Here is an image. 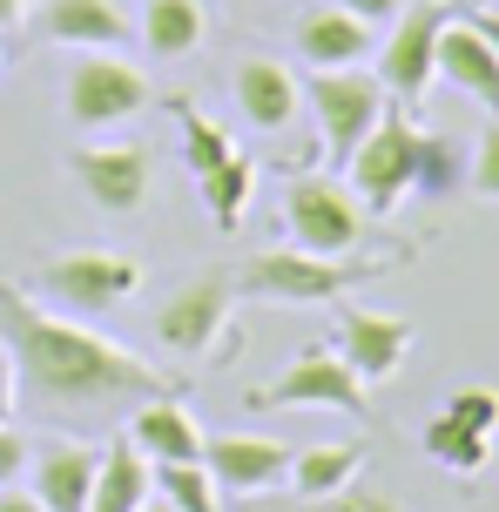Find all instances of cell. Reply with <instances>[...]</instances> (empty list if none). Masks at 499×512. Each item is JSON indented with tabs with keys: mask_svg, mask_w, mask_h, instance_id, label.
<instances>
[{
	"mask_svg": "<svg viewBox=\"0 0 499 512\" xmlns=\"http://www.w3.org/2000/svg\"><path fill=\"white\" fill-rule=\"evenodd\" d=\"M392 270V256H317V250H257L250 263L237 270V290H250V297H277V304H331V297H344V290H358V283L385 277Z\"/></svg>",
	"mask_w": 499,
	"mask_h": 512,
	"instance_id": "2",
	"label": "cell"
},
{
	"mask_svg": "<svg viewBox=\"0 0 499 512\" xmlns=\"http://www.w3.org/2000/svg\"><path fill=\"white\" fill-rule=\"evenodd\" d=\"M297 54H304L311 68H358L371 54V27L331 0V7H317V14L297 21Z\"/></svg>",
	"mask_w": 499,
	"mask_h": 512,
	"instance_id": "19",
	"label": "cell"
},
{
	"mask_svg": "<svg viewBox=\"0 0 499 512\" xmlns=\"http://www.w3.org/2000/svg\"><path fill=\"white\" fill-rule=\"evenodd\" d=\"M41 27H48V41L81 48V54H122L129 48V21H122L115 0H48Z\"/></svg>",
	"mask_w": 499,
	"mask_h": 512,
	"instance_id": "18",
	"label": "cell"
},
{
	"mask_svg": "<svg viewBox=\"0 0 499 512\" xmlns=\"http://www.w3.org/2000/svg\"><path fill=\"white\" fill-rule=\"evenodd\" d=\"M466 21H473L479 34H486V41H493V54H499V7H479V14H466Z\"/></svg>",
	"mask_w": 499,
	"mask_h": 512,
	"instance_id": "35",
	"label": "cell"
},
{
	"mask_svg": "<svg viewBox=\"0 0 499 512\" xmlns=\"http://www.w3.org/2000/svg\"><path fill=\"white\" fill-rule=\"evenodd\" d=\"M149 486H156V499H169L176 512H223V492H216V479H210L203 459L149 465Z\"/></svg>",
	"mask_w": 499,
	"mask_h": 512,
	"instance_id": "25",
	"label": "cell"
},
{
	"mask_svg": "<svg viewBox=\"0 0 499 512\" xmlns=\"http://www.w3.org/2000/svg\"><path fill=\"white\" fill-rule=\"evenodd\" d=\"M304 102H311V115H317V135H324L331 162L344 169L351 149H358L371 128H378V115H385V81L365 75V68H311Z\"/></svg>",
	"mask_w": 499,
	"mask_h": 512,
	"instance_id": "6",
	"label": "cell"
},
{
	"mask_svg": "<svg viewBox=\"0 0 499 512\" xmlns=\"http://www.w3.org/2000/svg\"><path fill=\"white\" fill-rule=\"evenodd\" d=\"M203 0H149L142 7V48L162 54V61H183V54L203 48Z\"/></svg>",
	"mask_w": 499,
	"mask_h": 512,
	"instance_id": "20",
	"label": "cell"
},
{
	"mask_svg": "<svg viewBox=\"0 0 499 512\" xmlns=\"http://www.w3.org/2000/svg\"><path fill=\"white\" fill-rule=\"evenodd\" d=\"M203 438H210V432L189 418L183 398H169V391H156V398H135V411H129V445H135L149 465L203 459Z\"/></svg>",
	"mask_w": 499,
	"mask_h": 512,
	"instance_id": "13",
	"label": "cell"
},
{
	"mask_svg": "<svg viewBox=\"0 0 499 512\" xmlns=\"http://www.w3.org/2000/svg\"><path fill=\"white\" fill-rule=\"evenodd\" d=\"M446 411H452V418H466V425H473V432H486V438L499 432V391H486V384H466V391H452Z\"/></svg>",
	"mask_w": 499,
	"mask_h": 512,
	"instance_id": "27",
	"label": "cell"
},
{
	"mask_svg": "<svg viewBox=\"0 0 499 512\" xmlns=\"http://www.w3.org/2000/svg\"><path fill=\"white\" fill-rule=\"evenodd\" d=\"M68 169H75L81 196L102 216H135V209L149 203V155L135 149V142H81L68 155Z\"/></svg>",
	"mask_w": 499,
	"mask_h": 512,
	"instance_id": "11",
	"label": "cell"
},
{
	"mask_svg": "<svg viewBox=\"0 0 499 512\" xmlns=\"http://www.w3.org/2000/svg\"><path fill=\"white\" fill-rule=\"evenodd\" d=\"M0 512H48L27 486H0Z\"/></svg>",
	"mask_w": 499,
	"mask_h": 512,
	"instance_id": "34",
	"label": "cell"
},
{
	"mask_svg": "<svg viewBox=\"0 0 499 512\" xmlns=\"http://www.w3.org/2000/svg\"><path fill=\"white\" fill-rule=\"evenodd\" d=\"M0 337H7V358L14 378L27 391H41L48 405H135V398H156L169 391L149 358H135L122 344L95 337L88 324H68L61 310H48L27 283H0Z\"/></svg>",
	"mask_w": 499,
	"mask_h": 512,
	"instance_id": "1",
	"label": "cell"
},
{
	"mask_svg": "<svg viewBox=\"0 0 499 512\" xmlns=\"http://www.w3.org/2000/svg\"><path fill=\"white\" fill-rule=\"evenodd\" d=\"M237 108H243V122H250V128L277 135V128L297 122V108H304V81L290 75L284 61L250 54V61L237 68Z\"/></svg>",
	"mask_w": 499,
	"mask_h": 512,
	"instance_id": "16",
	"label": "cell"
},
{
	"mask_svg": "<svg viewBox=\"0 0 499 512\" xmlns=\"http://www.w3.org/2000/svg\"><path fill=\"white\" fill-rule=\"evenodd\" d=\"M284 223H290V243L297 250H317V256H351L365 243V203L338 176H297L290 182Z\"/></svg>",
	"mask_w": 499,
	"mask_h": 512,
	"instance_id": "7",
	"label": "cell"
},
{
	"mask_svg": "<svg viewBox=\"0 0 499 512\" xmlns=\"http://www.w3.org/2000/svg\"><path fill=\"white\" fill-rule=\"evenodd\" d=\"M425 135L419 122H412V108L398 102L378 115V128H371L365 142L351 149V162H344V176H351V196L365 203V216H392L412 189H419V169H425Z\"/></svg>",
	"mask_w": 499,
	"mask_h": 512,
	"instance_id": "3",
	"label": "cell"
},
{
	"mask_svg": "<svg viewBox=\"0 0 499 512\" xmlns=\"http://www.w3.org/2000/svg\"><path fill=\"white\" fill-rule=\"evenodd\" d=\"M452 182V142H425V169H419V189H446Z\"/></svg>",
	"mask_w": 499,
	"mask_h": 512,
	"instance_id": "31",
	"label": "cell"
},
{
	"mask_svg": "<svg viewBox=\"0 0 499 512\" xmlns=\"http://www.w3.org/2000/svg\"><path fill=\"white\" fill-rule=\"evenodd\" d=\"M358 465H365V445H304V452H290V492L297 499H324V492H338L358 479Z\"/></svg>",
	"mask_w": 499,
	"mask_h": 512,
	"instance_id": "22",
	"label": "cell"
},
{
	"mask_svg": "<svg viewBox=\"0 0 499 512\" xmlns=\"http://www.w3.org/2000/svg\"><path fill=\"white\" fill-rule=\"evenodd\" d=\"M142 290V263L122 250H68L41 263V297L48 310H68V317H102V310L129 304Z\"/></svg>",
	"mask_w": 499,
	"mask_h": 512,
	"instance_id": "4",
	"label": "cell"
},
{
	"mask_svg": "<svg viewBox=\"0 0 499 512\" xmlns=\"http://www.w3.org/2000/svg\"><path fill=\"white\" fill-rule=\"evenodd\" d=\"M149 108V75L129 68L122 54H81L68 68V122L102 135V128H122Z\"/></svg>",
	"mask_w": 499,
	"mask_h": 512,
	"instance_id": "8",
	"label": "cell"
},
{
	"mask_svg": "<svg viewBox=\"0 0 499 512\" xmlns=\"http://www.w3.org/2000/svg\"><path fill=\"white\" fill-rule=\"evenodd\" d=\"M135 512H176V506H169V499H156V486H149V499H142Z\"/></svg>",
	"mask_w": 499,
	"mask_h": 512,
	"instance_id": "37",
	"label": "cell"
},
{
	"mask_svg": "<svg viewBox=\"0 0 499 512\" xmlns=\"http://www.w3.org/2000/svg\"><path fill=\"white\" fill-rule=\"evenodd\" d=\"M432 75L452 81L459 95H473V102H486L499 115V54H493V41H486L473 21H446V27H439Z\"/></svg>",
	"mask_w": 499,
	"mask_h": 512,
	"instance_id": "14",
	"label": "cell"
},
{
	"mask_svg": "<svg viewBox=\"0 0 499 512\" xmlns=\"http://www.w3.org/2000/svg\"><path fill=\"white\" fill-rule=\"evenodd\" d=\"M95 465H102V452H88V445H41L27 459V492L48 512H88Z\"/></svg>",
	"mask_w": 499,
	"mask_h": 512,
	"instance_id": "17",
	"label": "cell"
},
{
	"mask_svg": "<svg viewBox=\"0 0 499 512\" xmlns=\"http://www.w3.org/2000/svg\"><path fill=\"white\" fill-rule=\"evenodd\" d=\"M176 108V128H183V162H189V176H210V169H223L230 155H237V142L223 135V122H210L196 102H169Z\"/></svg>",
	"mask_w": 499,
	"mask_h": 512,
	"instance_id": "26",
	"label": "cell"
},
{
	"mask_svg": "<svg viewBox=\"0 0 499 512\" xmlns=\"http://www.w3.org/2000/svg\"><path fill=\"white\" fill-rule=\"evenodd\" d=\"M344 14H358L365 27H392V14L405 7V0H338Z\"/></svg>",
	"mask_w": 499,
	"mask_h": 512,
	"instance_id": "32",
	"label": "cell"
},
{
	"mask_svg": "<svg viewBox=\"0 0 499 512\" xmlns=\"http://www.w3.org/2000/svg\"><path fill=\"white\" fill-rule=\"evenodd\" d=\"M473 196L499 203V115L479 128V142H473Z\"/></svg>",
	"mask_w": 499,
	"mask_h": 512,
	"instance_id": "28",
	"label": "cell"
},
{
	"mask_svg": "<svg viewBox=\"0 0 499 512\" xmlns=\"http://www.w3.org/2000/svg\"><path fill=\"white\" fill-rule=\"evenodd\" d=\"M27 459H34V445H27V432H7V425H0V486H21Z\"/></svg>",
	"mask_w": 499,
	"mask_h": 512,
	"instance_id": "30",
	"label": "cell"
},
{
	"mask_svg": "<svg viewBox=\"0 0 499 512\" xmlns=\"http://www.w3.org/2000/svg\"><path fill=\"white\" fill-rule=\"evenodd\" d=\"M344 411V418H365L371 411V384L338 358V351H304L290 358L270 384L250 391V411Z\"/></svg>",
	"mask_w": 499,
	"mask_h": 512,
	"instance_id": "5",
	"label": "cell"
},
{
	"mask_svg": "<svg viewBox=\"0 0 499 512\" xmlns=\"http://www.w3.org/2000/svg\"><path fill=\"white\" fill-rule=\"evenodd\" d=\"M0 27H21V0H0Z\"/></svg>",
	"mask_w": 499,
	"mask_h": 512,
	"instance_id": "36",
	"label": "cell"
},
{
	"mask_svg": "<svg viewBox=\"0 0 499 512\" xmlns=\"http://www.w3.org/2000/svg\"><path fill=\"white\" fill-rule=\"evenodd\" d=\"M304 512H398L385 492H371V486H338V492H324V499H304Z\"/></svg>",
	"mask_w": 499,
	"mask_h": 512,
	"instance_id": "29",
	"label": "cell"
},
{
	"mask_svg": "<svg viewBox=\"0 0 499 512\" xmlns=\"http://www.w3.org/2000/svg\"><path fill=\"white\" fill-rule=\"evenodd\" d=\"M452 14L439 0H412V7H398L392 14V34H385V54H378V81H385V95L412 108L432 88V54H439V27Z\"/></svg>",
	"mask_w": 499,
	"mask_h": 512,
	"instance_id": "9",
	"label": "cell"
},
{
	"mask_svg": "<svg viewBox=\"0 0 499 512\" xmlns=\"http://www.w3.org/2000/svg\"><path fill=\"white\" fill-rule=\"evenodd\" d=\"M149 499V459L135 452L129 438L108 445L102 465H95V492H88V512H135Z\"/></svg>",
	"mask_w": 499,
	"mask_h": 512,
	"instance_id": "21",
	"label": "cell"
},
{
	"mask_svg": "<svg viewBox=\"0 0 499 512\" xmlns=\"http://www.w3.org/2000/svg\"><path fill=\"white\" fill-rule=\"evenodd\" d=\"M425 459H439L446 472H479V465L493 459V438L486 432H473L466 418H452V411H439L432 425H425Z\"/></svg>",
	"mask_w": 499,
	"mask_h": 512,
	"instance_id": "23",
	"label": "cell"
},
{
	"mask_svg": "<svg viewBox=\"0 0 499 512\" xmlns=\"http://www.w3.org/2000/svg\"><path fill=\"white\" fill-rule=\"evenodd\" d=\"M405 351H412V317H392V310H344L338 317V358L365 384L392 378Z\"/></svg>",
	"mask_w": 499,
	"mask_h": 512,
	"instance_id": "12",
	"label": "cell"
},
{
	"mask_svg": "<svg viewBox=\"0 0 499 512\" xmlns=\"http://www.w3.org/2000/svg\"><path fill=\"white\" fill-rule=\"evenodd\" d=\"M196 189H203V209H210V223L237 230V223H243V203H250V189H257V162H250V155H230L223 169L196 176Z\"/></svg>",
	"mask_w": 499,
	"mask_h": 512,
	"instance_id": "24",
	"label": "cell"
},
{
	"mask_svg": "<svg viewBox=\"0 0 499 512\" xmlns=\"http://www.w3.org/2000/svg\"><path fill=\"white\" fill-rule=\"evenodd\" d=\"M203 465H210L216 492H243L257 499L290 472V452L277 438H203Z\"/></svg>",
	"mask_w": 499,
	"mask_h": 512,
	"instance_id": "15",
	"label": "cell"
},
{
	"mask_svg": "<svg viewBox=\"0 0 499 512\" xmlns=\"http://www.w3.org/2000/svg\"><path fill=\"white\" fill-rule=\"evenodd\" d=\"M230 304H237V277L230 270H203L183 290H169V304L156 310V337L169 351H183V358H203L223 337V324H230Z\"/></svg>",
	"mask_w": 499,
	"mask_h": 512,
	"instance_id": "10",
	"label": "cell"
},
{
	"mask_svg": "<svg viewBox=\"0 0 499 512\" xmlns=\"http://www.w3.org/2000/svg\"><path fill=\"white\" fill-rule=\"evenodd\" d=\"M14 391H21V378H14V358L0 351V425H7V411H14Z\"/></svg>",
	"mask_w": 499,
	"mask_h": 512,
	"instance_id": "33",
	"label": "cell"
}]
</instances>
